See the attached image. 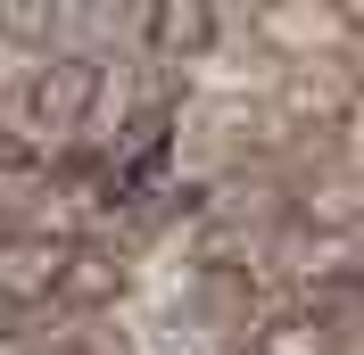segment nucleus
<instances>
[{"instance_id":"f257e3e1","label":"nucleus","mask_w":364,"mask_h":355,"mask_svg":"<svg viewBox=\"0 0 364 355\" xmlns=\"http://www.w3.org/2000/svg\"><path fill=\"white\" fill-rule=\"evenodd\" d=\"M91 99H100V58H50L33 83H25L17 116L33 124V133H67V124H83Z\"/></svg>"},{"instance_id":"f03ea898","label":"nucleus","mask_w":364,"mask_h":355,"mask_svg":"<svg viewBox=\"0 0 364 355\" xmlns=\"http://www.w3.org/2000/svg\"><path fill=\"white\" fill-rule=\"evenodd\" d=\"M141 33H149L166 58H191V50H215L224 9H141Z\"/></svg>"},{"instance_id":"7ed1b4c3","label":"nucleus","mask_w":364,"mask_h":355,"mask_svg":"<svg viewBox=\"0 0 364 355\" xmlns=\"http://www.w3.org/2000/svg\"><path fill=\"white\" fill-rule=\"evenodd\" d=\"M67 25V9H0V33H25V42H50Z\"/></svg>"},{"instance_id":"20e7f679","label":"nucleus","mask_w":364,"mask_h":355,"mask_svg":"<svg viewBox=\"0 0 364 355\" xmlns=\"http://www.w3.org/2000/svg\"><path fill=\"white\" fill-rule=\"evenodd\" d=\"M0 355H33V347H25V339H0Z\"/></svg>"}]
</instances>
